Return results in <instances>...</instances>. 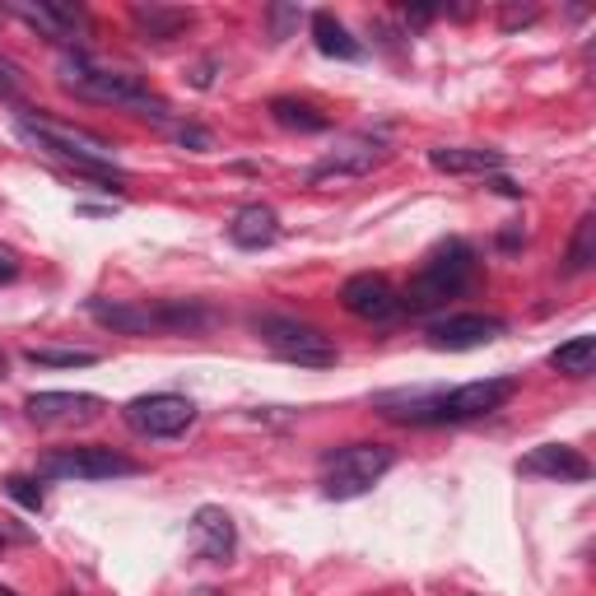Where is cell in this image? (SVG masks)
Segmentation results:
<instances>
[{
	"mask_svg": "<svg viewBox=\"0 0 596 596\" xmlns=\"http://www.w3.org/2000/svg\"><path fill=\"white\" fill-rule=\"evenodd\" d=\"M141 466L131 456L98 448V443H79V448H52L37 456V475L43 481H112V475H135Z\"/></svg>",
	"mask_w": 596,
	"mask_h": 596,
	"instance_id": "ba28073f",
	"label": "cell"
},
{
	"mask_svg": "<svg viewBox=\"0 0 596 596\" xmlns=\"http://www.w3.org/2000/svg\"><path fill=\"white\" fill-rule=\"evenodd\" d=\"M191 10L183 5H158V0H150V5H131V24L135 33L145 37V43H173V37H183L191 29Z\"/></svg>",
	"mask_w": 596,
	"mask_h": 596,
	"instance_id": "ac0fdd59",
	"label": "cell"
},
{
	"mask_svg": "<svg viewBox=\"0 0 596 596\" xmlns=\"http://www.w3.org/2000/svg\"><path fill=\"white\" fill-rule=\"evenodd\" d=\"M14 126L33 150L62 158L79 177H98V183H112V187L126 183V173L117 168V158H112V145L98 131H85V126L66 122V117H52V112H19Z\"/></svg>",
	"mask_w": 596,
	"mask_h": 596,
	"instance_id": "7a4b0ae2",
	"label": "cell"
},
{
	"mask_svg": "<svg viewBox=\"0 0 596 596\" xmlns=\"http://www.w3.org/2000/svg\"><path fill=\"white\" fill-rule=\"evenodd\" d=\"M5 494H10L19 508H29V512L43 508V485H37V475H10V481H5Z\"/></svg>",
	"mask_w": 596,
	"mask_h": 596,
	"instance_id": "d4e9b609",
	"label": "cell"
},
{
	"mask_svg": "<svg viewBox=\"0 0 596 596\" xmlns=\"http://www.w3.org/2000/svg\"><path fill=\"white\" fill-rule=\"evenodd\" d=\"M312 43H317V52H322V56H335V62H360V56H364V43H360V37H350V29L331 10L312 14Z\"/></svg>",
	"mask_w": 596,
	"mask_h": 596,
	"instance_id": "ffe728a7",
	"label": "cell"
},
{
	"mask_svg": "<svg viewBox=\"0 0 596 596\" xmlns=\"http://www.w3.org/2000/svg\"><path fill=\"white\" fill-rule=\"evenodd\" d=\"M24 541H33L29 527H5V522H0V550H5V545H24Z\"/></svg>",
	"mask_w": 596,
	"mask_h": 596,
	"instance_id": "f546056e",
	"label": "cell"
},
{
	"mask_svg": "<svg viewBox=\"0 0 596 596\" xmlns=\"http://www.w3.org/2000/svg\"><path fill=\"white\" fill-rule=\"evenodd\" d=\"M10 373V360H5V354H0V377H5Z\"/></svg>",
	"mask_w": 596,
	"mask_h": 596,
	"instance_id": "d6a6232c",
	"label": "cell"
},
{
	"mask_svg": "<svg viewBox=\"0 0 596 596\" xmlns=\"http://www.w3.org/2000/svg\"><path fill=\"white\" fill-rule=\"evenodd\" d=\"M122 420L141 433V439H177L196 424V406L177 391H154V396H135L122 410Z\"/></svg>",
	"mask_w": 596,
	"mask_h": 596,
	"instance_id": "30bf717a",
	"label": "cell"
},
{
	"mask_svg": "<svg viewBox=\"0 0 596 596\" xmlns=\"http://www.w3.org/2000/svg\"><path fill=\"white\" fill-rule=\"evenodd\" d=\"M592 262H596V214H583L578 229H573V243L564 252V271L583 275V271H592Z\"/></svg>",
	"mask_w": 596,
	"mask_h": 596,
	"instance_id": "603a6c76",
	"label": "cell"
},
{
	"mask_svg": "<svg viewBox=\"0 0 596 596\" xmlns=\"http://www.w3.org/2000/svg\"><path fill=\"white\" fill-rule=\"evenodd\" d=\"M19 93H24V75H19V66L0 52V98H19Z\"/></svg>",
	"mask_w": 596,
	"mask_h": 596,
	"instance_id": "4316f807",
	"label": "cell"
},
{
	"mask_svg": "<svg viewBox=\"0 0 596 596\" xmlns=\"http://www.w3.org/2000/svg\"><path fill=\"white\" fill-rule=\"evenodd\" d=\"M191 550H196V560H206V564H229L233 560V550H238V527L224 508H196V518H191Z\"/></svg>",
	"mask_w": 596,
	"mask_h": 596,
	"instance_id": "9a60e30c",
	"label": "cell"
},
{
	"mask_svg": "<svg viewBox=\"0 0 596 596\" xmlns=\"http://www.w3.org/2000/svg\"><path fill=\"white\" fill-rule=\"evenodd\" d=\"M24 360L33 368H89V364H98V354L93 350H47V345H33Z\"/></svg>",
	"mask_w": 596,
	"mask_h": 596,
	"instance_id": "cb8c5ba5",
	"label": "cell"
},
{
	"mask_svg": "<svg viewBox=\"0 0 596 596\" xmlns=\"http://www.w3.org/2000/svg\"><path fill=\"white\" fill-rule=\"evenodd\" d=\"M494 187H499L504 196H522V187H518V183H508V177H494Z\"/></svg>",
	"mask_w": 596,
	"mask_h": 596,
	"instance_id": "1f68e13d",
	"label": "cell"
},
{
	"mask_svg": "<svg viewBox=\"0 0 596 596\" xmlns=\"http://www.w3.org/2000/svg\"><path fill=\"white\" fill-rule=\"evenodd\" d=\"M177 141L191 150H210V131L206 126H177Z\"/></svg>",
	"mask_w": 596,
	"mask_h": 596,
	"instance_id": "83f0119b",
	"label": "cell"
},
{
	"mask_svg": "<svg viewBox=\"0 0 596 596\" xmlns=\"http://www.w3.org/2000/svg\"><path fill=\"white\" fill-rule=\"evenodd\" d=\"M56 79H62V89L85 98V103H98V108H122V112H135V117H154V122H164L168 117V103L158 98L141 75L131 70H108L89 62L85 52H66L62 66H56Z\"/></svg>",
	"mask_w": 596,
	"mask_h": 596,
	"instance_id": "3957f363",
	"label": "cell"
},
{
	"mask_svg": "<svg viewBox=\"0 0 596 596\" xmlns=\"http://www.w3.org/2000/svg\"><path fill=\"white\" fill-rule=\"evenodd\" d=\"M592 364H596V335H573V341H564L550 354V368L569 377H587Z\"/></svg>",
	"mask_w": 596,
	"mask_h": 596,
	"instance_id": "7402d4cb",
	"label": "cell"
},
{
	"mask_svg": "<svg viewBox=\"0 0 596 596\" xmlns=\"http://www.w3.org/2000/svg\"><path fill=\"white\" fill-rule=\"evenodd\" d=\"M429 164L448 177H499L508 168L504 150H481V145H439L429 150Z\"/></svg>",
	"mask_w": 596,
	"mask_h": 596,
	"instance_id": "e0dca14e",
	"label": "cell"
},
{
	"mask_svg": "<svg viewBox=\"0 0 596 596\" xmlns=\"http://www.w3.org/2000/svg\"><path fill=\"white\" fill-rule=\"evenodd\" d=\"M256 335L266 341V350L275 360L298 364V368H335L341 364V350H335L331 335H322L312 322H298V317H256Z\"/></svg>",
	"mask_w": 596,
	"mask_h": 596,
	"instance_id": "52a82bcc",
	"label": "cell"
},
{
	"mask_svg": "<svg viewBox=\"0 0 596 596\" xmlns=\"http://www.w3.org/2000/svg\"><path fill=\"white\" fill-rule=\"evenodd\" d=\"M475 275H481V256H475V247L466 243V238H448V243H439L429 256L420 275L406 285L401 294V308L406 312H429V308H443L448 298L466 294L475 285Z\"/></svg>",
	"mask_w": 596,
	"mask_h": 596,
	"instance_id": "5b68a950",
	"label": "cell"
},
{
	"mask_svg": "<svg viewBox=\"0 0 596 596\" xmlns=\"http://www.w3.org/2000/svg\"><path fill=\"white\" fill-rule=\"evenodd\" d=\"M14 275H19V252L0 243V285H10Z\"/></svg>",
	"mask_w": 596,
	"mask_h": 596,
	"instance_id": "f1b7e54d",
	"label": "cell"
},
{
	"mask_svg": "<svg viewBox=\"0 0 596 596\" xmlns=\"http://www.w3.org/2000/svg\"><path fill=\"white\" fill-rule=\"evenodd\" d=\"M512 396H518V377H481V383H462L452 391H383L373 406L396 424H466L504 410Z\"/></svg>",
	"mask_w": 596,
	"mask_h": 596,
	"instance_id": "6da1fadb",
	"label": "cell"
},
{
	"mask_svg": "<svg viewBox=\"0 0 596 596\" xmlns=\"http://www.w3.org/2000/svg\"><path fill=\"white\" fill-rule=\"evenodd\" d=\"M504 335V317H489V312H452L443 322L429 327V345L439 350H475V345H489Z\"/></svg>",
	"mask_w": 596,
	"mask_h": 596,
	"instance_id": "4fadbf2b",
	"label": "cell"
},
{
	"mask_svg": "<svg viewBox=\"0 0 596 596\" xmlns=\"http://www.w3.org/2000/svg\"><path fill=\"white\" fill-rule=\"evenodd\" d=\"M229 238H233V247H243V252H262L271 247L275 238H280V214H275L271 206H243L233 214V224H229Z\"/></svg>",
	"mask_w": 596,
	"mask_h": 596,
	"instance_id": "d6986e66",
	"label": "cell"
},
{
	"mask_svg": "<svg viewBox=\"0 0 596 596\" xmlns=\"http://www.w3.org/2000/svg\"><path fill=\"white\" fill-rule=\"evenodd\" d=\"M531 19H536V10H522V14H518V10H508V14H504V29H518V24H531Z\"/></svg>",
	"mask_w": 596,
	"mask_h": 596,
	"instance_id": "4dcf8cb0",
	"label": "cell"
},
{
	"mask_svg": "<svg viewBox=\"0 0 596 596\" xmlns=\"http://www.w3.org/2000/svg\"><path fill=\"white\" fill-rule=\"evenodd\" d=\"M24 410H29L33 424H85L103 410V396H93V391H33L24 401Z\"/></svg>",
	"mask_w": 596,
	"mask_h": 596,
	"instance_id": "5bb4252c",
	"label": "cell"
},
{
	"mask_svg": "<svg viewBox=\"0 0 596 596\" xmlns=\"http://www.w3.org/2000/svg\"><path fill=\"white\" fill-rule=\"evenodd\" d=\"M266 19H271V37H289V29L303 19V10H298V5H271Z\"/></svg>",
	"mask_w": 596,
	"mask_h": 596,
	"instance_id": "484cf974",
	"label": "cell"
},
{
	"mask_svg": "<svg viewBox=\"0 0 596 596\" xmlns=\"http://www.w3.org/2000/svg\"><path fill=\"white\" fill-rule=\"evenodd\" d=\"M89 317L108 331L122 335H187L214 327V308L196 303V298H158V303H108V298H89Z\"/></svg>",
	"mask_w": 596,
	"mask_h": 596,
	"instance_id": "277c9868",
	"label": "cell"
},
{
	"mask_svg": "<svg viewBox=\"0 0 596 596\" xmlns=\"http://www.w3.org/2000/svg\"><path fill=\"white\" fill-rule=\"evenodd\" d=\"M271 117H275V122H280L285 131H327V126H331V117H327L322 108L303 103V98H275Z\"/></svg>",
	"mask_w": 596,
	"mask_h": 596,
	"instance_id": "44dd1931",
	"label": "cell"
},
{
	"mask_svg": "<svg viewBox=\"0 0 596 596\" xmlns=\"http://www.w3.org/2000/svg\"><path fill=\"white\" fill-rule=\"evenodd\" d=\"M518 475H541V481H592V462L578 448H564V443H545L527 452L518 462Z\"/></svg>",
	"mask_w": 596,
	"mask_h": 596,
	"instance_id": "2e32d148",
	"label": "cell"
},
{
	"mask_svg": "<svg viewBox=\"0 0 596 596\" xmlns=\"http://www.w3.org/2000/svg\"><path fill=\"white\" fill-rule=\"evenodd\" d=\"M387 135L383 131H350L335 141V150L322 158V164H312L308 183H331V177H364L373 173L377 164H387Z\"/></svg>",
	"mask_w": 596,
	"mask_h": 596,
	"instance_id": "9c48e42d",
	"label": "cell"
},
{
	"mask_svg": "<svg viewBox=\"0 0 596 596\" xmlns=\"http://www.w3.org/2000/svg\"><path fill=\"white\" fill-rule=\"evenodd\" d=\"M0 10L14 14L19 24L37 29L43 37H52V43H62V47L75 43V33L85 29V19H89L85 5H70V0H5Z\"/></svg>",
	"mask_w": 596,
	"mask_h": 596,
	"instance_id": "7c38bea8",
	"label": "cell"
},
{
	"mask_svg": "<svg viewBox=\"0 0 596 596\" xmlns=\"http://www.w3.org/2000/svg\"><path fill=\"white\" fill-rule=\"evenodd\" d=\"M396 466V452L387 443H345L322 456V494L327 499H360Z\"/></svg>",
	"mask_w": 596,
	"mask_h": 596,
	"instance_id": "8992f818",
	"label": "cell"
},
{
	"mask_svg": "<svg viewBox=\"0 0 596 596\" xmlns=\"http://www.w3.org/2000/svg\"><path fill=\"white\" fill-rule=\"evenodd\" d=\"M341 308L350 317H360V322H368V327H387V322H396V317L406 312L396 285L387 280V275H373V271L350 275V280L341 285Z\"/></svg>",
	"mask_w": 596,
	"mask_h": 596,
	"instance_id": "8fae6325",
	"label": "cell"
}]
</instances>
